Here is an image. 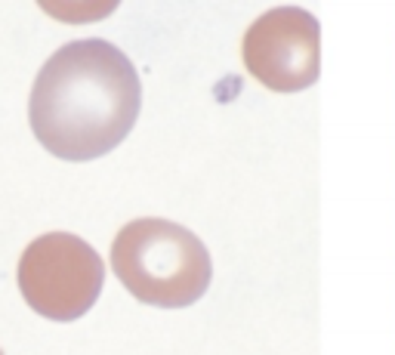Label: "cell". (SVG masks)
Returning <instances> with one entry per match:
<instances>
[{"label":"cell","mask_w":395,"mask_h":355,"mask_svg":"<svg viewBox=\"0 0 395 355\" xmlns=\"http://www.w3.org/2000/svg\"><path fill=\"white\" fill-rule=\"evenodd\" d=\"M37 7L65 25H87L111 16L121 0H37Z\"/></svg>","instance_id":"5"},{"label":"cell","mask_w":395,"mask_h":355,"mask_svg":"<svg viewBox=\"0 0 395 355\" xmlns=\"http://www.w3.org/2000/svg\"><path fill=\"white\" fill-rule=\"evenodd\" d=\"M142 108L136 65L108 41L59 47L37 71L28 96L31 130L62 161H93L117 148Z\"/></svg>","instance_id":"1"},{"label":"cell","mask_w":395,"mask_h":355,"mask_svg":"<svg viewBox=\"0 0 395 355\" xmlns=\"http://www.w3.org/2000/svg\"><path fill=\"white\" fill-rule=\"evenodd\" d=\"M111 272L139 303L185 309L207 294L213 263L207 244L191 229L161 216H142L114 235Z\"/></svg>","instance_id":"2"},{"label":"cell","mask_w":395,"mask_h":355,"mask_svg":"<svg viewBox=\"0 0 395 355\" xmlns=\"http://www.w3.org/2000/svg\"><path fill=\"white\" fill-rule=\"evenodd\" d=\"M247 74L272 93H300L321 74V25L303 7H272L244 31Z\"/></svg>","instance_id":"4"},{"label":"cell","mask_w":395,"mask_h":355,"mask_svg":"<svg viewBox=\"0 0 395 355\" xmlns=\"http://www.w3.org/2000/svg\"><path fill=\"white\" fill-rule=\"evenodd\" d=\"M0 355H4V352H0Z\"/></svg>","instance_id":"6"},{"label":"cell","mask_w":395,"mask_h":355,"mask_svg":"<svg viewBox=\"0 0 395 355\" xmlns=\"http://www.w3.org/2000/svg\"><path fill=\"white\" fill-rule=\"evenodd\" d=\"M16 278L37 315L50 321H77L102 294L105 263L77 235L47 232L22 250Z\"/></svg>","instance_id":"3"}]
</instances>
